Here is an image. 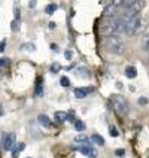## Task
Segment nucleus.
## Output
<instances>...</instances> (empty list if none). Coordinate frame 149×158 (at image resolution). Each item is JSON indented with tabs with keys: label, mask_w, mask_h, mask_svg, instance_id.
<instances>
[{
	"label": "nucleus",
	"mask_w": 149,
	"mask_h": 158,
	"mask_svg": "<svg viewBox=\"0 0 149 158\" xmlns=\"http://www.w3.org/2000/svg\"><path fill=\"white\" fill-rule=\"evenodd\" d=\"M109 102H110V105H112V107H114V110L118 115H121V116L128 115V112H130V105H128V102H127L122 96L114 94V96H110Z\"/></svg>",
	"instance_id": "f257e3e1"
},
{
	"label": "nucleus",
	"mask_w": 149,
	"mask_h": 158,
	"mask_svg": "<svg viewBox=\"0 0 149 158\" xmlns=\"http://www.w3.org/2000/svg\"><path fill=\"white\" fill-rule=\"evenodd\" d=\"M106 48L112 54L121 55V54H124V51H125V44L122 42L121 36L112 35V36H109V37H106Z\"/></svg>",
	"instance_id": "f03ea898"
},
{
	"label": "nucleus",
	"mask_w": 149,
	"mask_h": 158,
	"mask_svg": "<svg viewBox=\"0 0 149 158\" xmlns=\"http://www.w3.org/2000/svg\"><path fill=\"white\" fill-rule=\"evenodd\" d=\"M15 140H17L15 133H8L6 136H3V140H2V148H3V151H14L15 143H17Z\"/></svg>",
	"instance_id": "7ed1b4c3"
},
{
	"label": "nucleus",
	"mask_w": 149,
	"mask_h": 158,
	"mask_svg": "<svg viewBox=\"0 0 149 158\" xmlns=\"http://www.w3.org/2000/svg\"><path fill=\"white\" fill-rule=\"evenodd\" d=\"M140 28H142V18L140 17H136L133 21H130V23H128V26H127V35H128V36L136 35Z\"/></svg>",
	"instance_id": "20e7f679"
},
{
	"label": "nucleus",
	"mask_w": 149,
	"mask_h": 158,
	"mask_svg": "<svg viewBox=\"0 0 149 158\" xmlns=\"http://www.w3.org/2000/svg\"><path fill=\"white\" fill-rule=\"evenodd\" d=\"M78 151H81L84 155L87 157H91V158H96L97 157V151L91 146V143H85V145H79L78 146Z\"/></svg>",
	"instance_id": "39448f33"
},
{
	"label": "nucleus",
	"mask_w": 149,
	"mask_h": 158,
	"mask_svg": "<svg viewBox=\"0 0 149 158\" xmlns=\"http://www.w3.org/2000/svg\"><path fill=\"white\" fill-rule=\"evenodd\" d=\"M94 91V87H79L75 88V97L76 98H84V97L89 96V93Z\"/></svg>",
	"instance_id": "423d86ee"
},
{
	"label": "nucleus",
	"mask_w": 149,
	"mask_h": 158,
	"mask_svg": "<svg viewBox=\"0 0 149 158\" xmlns=\"http://www.w3.org/2000/svg\"><path fill=\"white\" fill-rule=\"evenodd\" d=\"M54 118H55V121L58 124H63L64 121H76V119L72 118L70 114H66V112H55Z\"/></svg>",
	"instance_id": "0eeeda50"
},
{
	"label": "nucleus",
	"mask_w": 149,
	"mask_h": 158,
	"mask_svg": "<svg viewBox=\"0 0 149 158\" xmlns=\"http://www.w3.org/2000/svg\"><path fill=\"white\" fill-rule=\"evenodd\" d=\"M42 94H43V78H37L35 85V96L40 97Z\"/></svg>",
	"instance_id": "6e6552de"
},
{
	"label": "nucleus",
	"mask_w": 149,
	"mask_h": 158,
	"mask_svg": "<svg viewBox=\"0 0 149 158\" xmlns=\"http://www.w3.org/2000/svg\"><path fill=\"white\" fill-rule=\"evenodd\" d=\"M37 121H39V124H40V125H43L45 128H49V127L52 125L51 119H49L46 115H43V114H40L39 116H37Z\"/></svg>",
	"instance_id": "1a4fd4ad"
},
{
	"label": "nucleus",
	"mask_w": 149,
	"mask_h": 158,
	"mask_svg": "<svg viewBox=\"0 0 149 158\" xmlns=\"http://www.w3.org/2000/svg\"><path fill=\"white\" fill-rule=\"evenodd\" d=\"M124 72H125V76L130 79H134L137 76V70H136V67H133V66H127Z\"/></svg>",
	"instance_id": "9d476101"
},
{
	"label": "nucleus",
	"mask_w": 149,
	"mask_h": 158,
	"mask_svg": "<svg viewBox=\"0 0 149 158\" xmlns=\"http://www.w3.org/2000/svg\"><path fill=\"white\" fill-rule=\"evenodd\" d=\"M142 49L143 51H149V33L143 36V39H142Z\"/></svg>",
	"instance_id": "9b49d317"
},
{
	"label": "nucleus",
	"mask_w": 149,
	"mask_h": 158,
	"mask_svg": "<svg viewBox=\"0 0 149 158\" xmlns=\"http://www.w3.org/2000/svg\"><path fill=\"white\" fill-rule=\"evenodd\" d=\"M91 140H93V142H96L97 145H101V146L105 145V139H103V137H101L100 134H97V133H94V134L91 136Z\"/></svg>",
	"instance_id": "f8f14e48"
},
{
	"label": "nucleus",
	"mask_w": 149,
	"mask_h": 158,
	"mask_svg": "<svg viewBox=\"0 0 149 158\" xmlns=\"http://www.w3.org/2000/svg\"><path fill=\"white\" fill-rule=\"evenodd\" d=\"M24 148H26V145H24V143H18L17 146L14 148V151H12V157H18V154L24 149Z\"/></svg>",
	"instance_id": "ddd939ff"
},
{
	"label": "nucleus",
	"mask_w": 149,
	"mask_h": 158,
	"mask_svg": "<svg viewBox=\"0 0 149 158\" xmlns=\"http://www.w3.org/2000/svg\"><path fill=\"white\" fill-rule=\"evenodd\" d=\"M57 9H58V5H57V3H49V5L45 8V12H46V14H54Z\"/></svg>",
	"instance_id": "4468645a"
},
{
	"label": "nucleus",
	"mask_w": 149,
	"mask_h": 158,
	"mask_svg": "<svg viewBox=\"0 0 149 158\" xmlns=\"http://www.w3.org/2000/svg\"><path fill=\"white\" fill-rule=\"evenodd\" d=\"M75 128H76L78 131H84V130H85V124L82 123L81 119H76V121H75Z\"/></svg>",
	"instance_id": "2eb2a0df"
},
{
	"label": "nucleus",
	"mask_w": 149,
	"mask_h": 158,
	"mask_svg": "<svg viewBox=\"0 0 149 158\" xmlns=\"http://www.w3.org/2000/svg\"><path fill=\"white\" fill-rule=\"evenodd\" d=\"M75 142H78L81 145H85V143H88V137H85V136H76Z\"/></svg>",
	"instance_id": "dca6fc26"
},
{
	"label": "nucleus",
	"mask_w": 149,
	"mask_h": 158,
	"mask_svg": "<svg viewBox=\"0 0 149 158\" xmlns=\"http://www.w3.org/2000/svg\"><path fill=\"white\" fill-rule=\"evenodd\" d=\"M109 134H110L112 137H118V134H119V133H118V130H116V127H115V125H110V127H109Z\"/></svg>",
	"instance_id": "f3484780"
},
{
	"label": "nucleus",
	"mask_w": 149,
	"mask_h": 158,
	"mask_svg": "<svg viewBox=\"0 0 149 158\" xmlns=\"http://www.w3.org/2000/svg\"><path fill=\"white\" fill-rule=\"evenodd\" d=\"M60 84H61L63 87H69V85H70V79L67 78V76H61V79H60Z\"/></svg>",
	"instance_id": "a211bd4d"
},
{
	"label": "nucleus",
	"mask_w": 149,
	"mask_h": 158,
	"mask_svg": "<svg viewBox=\"0 0 149 158\" xmlns=\"http://www.w3.org/2000/svg\"><path fill=\"white\" fill-rule=\"evenodd\" d=\"M60 69H61V66H60L58 63H54V64H51V72H52V73H57Z\"/></svg>",
	"instance_id": "6ab92c4d"
},
{
	"label": "nucleus",
	"mask_w": 149,
	"mask_h": 158,
	"mask_svg": "<svg viewBox=\"0 0 149 158\" xmlns=\"http://www.w3.org/2000/svg\"><path fill=\"white\" fill-rule=\"evenodd\" d=\"M23 49H30V51H35V45L33 44H23L21 45Z\"/></svg>",
	"instance_id": "aec40b11"
},
{
	"label": "nucleus",
	"mask_w": 149,
	"mask_h": 158,
	"mask_svg": "<svg viewBox=\"0 0 149 158\" xmlns=\"http://www.w3.org/2000/svg\"><path fill=\"white\" fill-rule=\"evenodd\" d=\"M115 155H116V157H124V155H125V149H116L115 151Z\"/></svg>",
	"instance_id": "412c9836"
},
{
	"label": "nucleus",
	"mask_w": 149,
	"mask_h": 158,
	"mask_svg": "<svg viewBox=\"0 0 149 158\" xmlns=\"http://www.w3.org/2000/svg\"><path fill=\"white\" fill-rule=\"evenodd\" d=\"M139 103H140V105H148L149 98L148 97H140V98H139Z\"/></svg>",
	"instance_id": "4be33fe9"
},
{
	"label": "nucleus",
	"mask_w": 149,
	"mask_h": 158,
	"mask_svg": "<svg viewBox=\"0 0 149 158\" xmlns=\"http://www.w3.org/2000/svg\"><path fill=\"white\" fill-rule=\"evenodd\" d=\"M8 64H9V60H8V58H2V61H0L2 69H5V66H8Z\"/></svg>",
	"instance_id": "5701e85b"
},
{
	"label": "nucleus",
	"mask_w": 149,
	"mask_h": 158,
	"mask_svg": "<svg viewBox=\"0 0 149 158\" xmlns=\"http://www.w3.org/2000/svg\"><path fill=\"white\" fill-rule=\"evenodd\" d=\"M5 48H6V39H2V42H0V51L3 52Z\"/></svg>",
	"instance_id": "b1692460"
},
{
	"label": "nucleus",
	"mask_w": 149,
	"mask_h": 158,
	"mask_svg": "<svg viewBox=\"0 0 149 158\" xmlns=\"http://www.w3.org/2000/svg\"><path fill=\"white\" fill-rule=\"evenodd\" d=\"M64 57H66L67 60H70L72 58V51H66V52H64Z\"/></svg>",
	"instance_id": "393cba45"
},
{
	"label": "nucleus",
	"mask_w": 149,
	"mask_h": 158,
	"mask_svg": "<svg viewBox=\"0 0 149 158\" xmlns=\"http://www.w3.org/2000/svg\"><path fill=\"white\" fill-rule=\"evenodd\" d=\"M19 17H21V14H19V9H15V18H17V19H19Z\"/></svg>",
	"instance_id": "a878e982"
},
{
	"label": "nucleus",
	"mask_w": 149,
	"mask_h": 158,
	"mask_svg": "<svg viewBox=\"0 0 149 158\" xmlns=\"http://www.w3.org/2000/svg\"><path fill=\"white\" fill-rule=\"evenodd\" d=\"M51 49H52V51H58V46H57L55 44H52L51 45Z\"/></svg>",
	"instance_id": "bb28decb"
},
{
	"label": "nucleus",
	"mask_w": 149,
	"mask_h": 158,
	"mask_svg": "<svg viewBox=\"0 0 149 158\" xmlns=\"http://www.w3.org/2000/svg\"><path fill=\"white\" fill-rule=\"evenodd\" d=\"M36 6V2H30V3H28V8H35Z\"/></svg>",
	"instance_id": "cd10ccee"
},
{
	"label": "nucleus",
	"mask_w": 149,
	"mask_h": 158,
	"mask_svg": "<svg viewBox=\"0 0 149 158\" xmlns=\"http://www.w3.org/2000/svg\"><path fill=\"white\" fill-rule=\"evenodd\" d=\"M12 30H17V21L12 23Z\"/></svg>",
	"instance_id": "c85d7f7f"
},
{
	"label": "nucleus",
	"mask_w": 149,
	"mask_h": 158,
	"mask_svg": "<svg viewBox=\"0 0 149 158\" xmlns=\"http://www.w3.org/2000/svg\"><path fill=\"white\" fill-rule=\"evenodd\" d=\"M49 28H55V23L51 21V23H49Z\"/></svg>",
	"instance_id": "c756f323"
},
{
	"label": "nucleus",
	"mask_w": 149,
	"mask_h": 158,
	"mask_svg": "<svg viewBox=\"0 0 149 158\" xmlns=\"http://www.w3.org/2000/svg\"><path fill=\"white\" fill-rule=\"evenodd\" d=\"M146 158H149V151H148V157H146Z\"/></svg>",
	"instance_id": "7c9ffc66"
},
{
	"label": "nucleus",
	"mask_w": 149,
	"mask_h": 158,
	"mask_svg": "<svg viewBox=\"0 0 149 158\" xmlns=\"http://www.w3.org/2000/svg\"><path fill=\"white\" fill-rule=\"evenodd\" d=\"M27 158H30V157H27Z\"/></svg>",
	"instance_id": "2f4dec72"
},
{
	"label": "nucleus",
	"mask_w": 149,
	"mask_h": 158,
	"mask_svg": "<svg viewBox=\"0 0 149 158\" xmlns=\"http://www.w3.org/2000/svg\"><path fill=\"white\" fill-rule=\"evenodd\" d=\"M148 61H149V58H148Z\"/></svg>",
	"instance_id": "473e14b6"
}]
</instances>
